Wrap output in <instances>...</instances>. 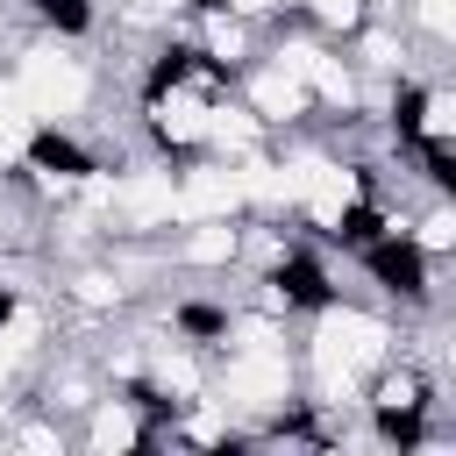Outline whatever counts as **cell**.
Segmentation results:
<instances>
[{
	"label": "cell",
	"mask_w": 456,
	"mask_h": 456,
	"mask_svg": "<svg viewBox=\"0 0 456 456\" xmlns=\"http://www.w3.org/2000/svg\"><path fill=\"white\" fill-rule=\"evenodd\" d=\"M235 100H242L271 135H299V128L314 121V93L299 86V71H285V64H278V57H264V50L235 71Z\"/></svg>",
	"instance_id": "1"
},
{
	"label": "cell",
	"mask_w": 456,
	"mask_h": 456,
	"mask_svg": "<svg viewBox=\"0 0 456 456\" xmlns=\"http://www.w3.org/2000/svg\"><path fill=\"white\" fill-rule=\"evenodd\" d=\"M71 442L93 449V456H135V449H150V406H142L128 385H107V392L71 420Z\"/></svg>",
	"instance_id": "2"
}]
</instances>
